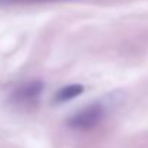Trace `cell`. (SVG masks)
I'll use <instances>...</instances> for the list:
<instances>
[{
    "mask_svg": "<svg viewBox=\"0 0 148 148\" xmlns=\"http://www.w3.org/2000/svg\"><path fill=\"white\" fill-rule=\"evenodd\" d=\"M103 109L101 105H89L84 109H81L78 114H75L69 119V125L75 130H91L94 128L102 118Z\"/></svg>",
    "mask_w": 148,
    "mask_h": 148,
    "instance_id": "obj_1",
    "label": "cell"
},
{
    "mask_svg": "<svg viewBox=\"0 0 148 148\" xmlns=\"http://www.w3.org/2000/svg\"><path fill=\"white\" fill-rule=\"evenodd\" d=\"M82 92H84V86H82V85H79V84L68 85V86L62 88V89L56 94L55 101H56V102H66V101H71V99L79 97Z\"/></svg>",
    "mask_w": 148,
    "mask_h": 148,
    "instance_id": "obj_3",
    "label": "cell"
},
{
    "mask_svg": "<svg viewBox=\"0 0 148 148\" xmlns=\"http://www.w3.org/2000/svg\"><path fill=\"white\" fill-rule=\"evenodd\" d=\"M3 3H46V1H73V0H0Z\"/></svg>",
    "mask_w": 148,
    "mask_h": 148,
    "instance_id": "obj_4",
    "label": "cell"
},
{
    "mask_svg": "<svg viewBox=\"0 0 148 148\" xmlns=\"http://www.w3.org/2000/svg\"><path fill=\"white\" fill-rule=\"evenodd\" d=\"M43 91V84L39 81H33V82H26L22 86H19L14 94H13V99L16 103L19 105H35L38 102V99L40 97Z\"/></svg>",
    "mask_w": 148,
    "mask_h": 148,
    "instance_id": "obj_2",
    "label": "cell"
}]
</instances>
